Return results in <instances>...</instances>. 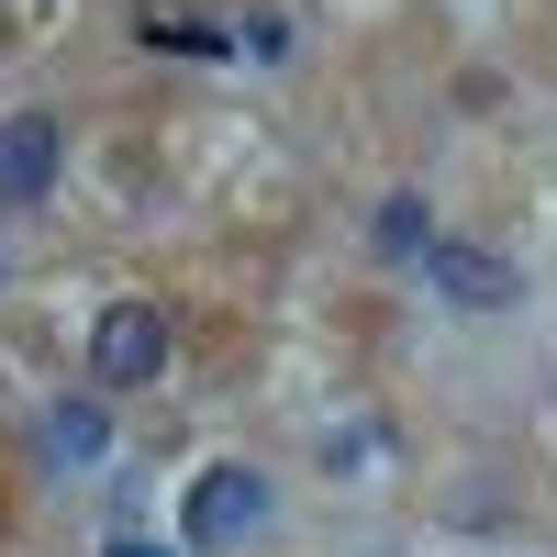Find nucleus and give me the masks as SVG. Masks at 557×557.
I'll use <instances>...</instances> for the list:
<instances>
[{
  "label": "nucleus",
  "mask_w": 557,
  "mask_h": 557,
  "mask_svg": "<svg viewBox=\"0 0 557 557\" xmlns=\"http://www.w3.org/2000/svg\"><path fill=\"white\" fill-rule=\"evenodd\" d=\"M112 557H178V546H146V535H123V546H112Z\"/></svg>",
  "instance_id": "1a4fd4ad"
},
{
  "label": "nucleus",
  "mask_w": 557,
  "mask_h": 557,
  "mask_svg": "<svg viewBox=\"0 0 557 557\" xmlns=\"http://www.w3.org/2000/svg\"><path fill=\"white\" fill-rule=\"evenodd\" d=\"M235 45H246V57H290V12H246Z\"/></svg>",
  "instance_id": "0eeeda50"
},
{
  "label": "nucleus",
  "mask_w": 557,
  "mask_h": 557,
  "mask_svg": "<svg viewBox=\"0 0 557 557\" xmlns=\"http://www.w3.org/2000/svg\"><path fill=\"white\" fill-rule=\"evenodd\" d=\"M146 34H157V45H190V57H223V45H235V34H212V23H168V12H157Z\"/></svg>",
  "instance_id": "6e6552de"
},
{
  "label": "nucleus",
  "mask_w": 557,
  "mask_h": 557,
  "mask_svg": "<svg viewBox=\"0 0 557 557\" xmlns=\"http://www.w3.org/2000/svg\"><path fill=\"white\" fill-rule=\"evenodd\" d=\"M57 157H67L57 112H0V201H45L57 190Z\"/></svg>",
  "instance_id": "7ed1b4c3"
},
{
  "label": "nucleus",
  "mask_w": 557,
  "mask_h": 557,
  "mask_svg": "<svg viewBox=\"0 0 557 557\" xmlns=\"http://www.w3.org/2000/svg\"><path fill=\"white\" fill-rule=\"evenodd\" d=\"M157 368H168V312L157 301H112L101 323H89V380L134 391V380H157Z\"/></svg>",
  "instance_id": "f03ea898"
},
{
  "label": "nucleus",
  "mask_w": 557,
  "mask_h": 557,
  "mask_svg": "<svg viewBox=\"0 0 557 557\" xmlns=\"http://www.w3.org/2000/svg\"><path fill=\"white\" fill-rule=\"evenodd\" d=\"M268 524V469H201L190 502H178V535L190 546H246Z\"/></svg>",
  "instance_id": "f257e3e1"
},
{
  "label": "nucleus",
  "mask_w": 557,
  "mask_h": 557,
  "mask_svg": "<svg viewBox=\"0 0 557 557\" xmlns=\"http://www.w3.org/2000/svg\"><path fill=\"white\" fill-rule=\"evenodd\" d=\"M424 278H435V290H446L457 312H502V301H513V290H524V278H513V268H502L491 246H446V235L424 246Z\"/></svg>",
  "instance_id": "20e7f679"
},
{
  "label": "nucleus",
  "mask_w": 557,
  "mask_h": 557,
  "mask_svg": "<svg viewBox=\"0 0 557 557\" xmlns=\"http://www.w3.org/2000/svg\"><path fill=\"white\" fill-rule=\"evenodd\" d=\"M45 435H57V457H67V469H89V457L112 446V424H101V401H57V424H45Z\"/></svg>",
  "instance_id": "39448f33"
},
{
  "label": "nucleus",
  "mask_w": 557,
  "mask_h": 557,
  "mask_svg": "<svg viewBox=\"0 0 557 557\" xmlns=\"http://www.w3.org/2000/svg\"><path fill=\"white\" fill-rule=\"evenodd\" d=\"M380 246H391V257H424V246H435L424 201H391V212H380Z\"/></svg>",
  "instance_id": "423d86ee"
}]
</instances>
